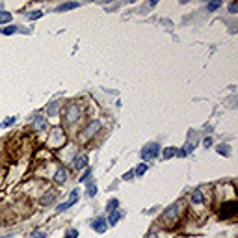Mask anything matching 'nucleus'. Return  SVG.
Here are the masks:
<instances>
[{
	"instance_id": "nucleus-9",
	"label": "nucleus",
	"mask_w": 238,
	"mask_h": 238,
	"mask_svg": "<svg viewBox=\"0 0 238 238\" xmlns=\"http://www.w3.org/2000/svg\"><path fill=\"white\" fill-rule=\"evenodd\" d=\"M74 8H78V2H65V4H60L58 8V11H67V9H74Z\"/></svg>"
},
{
	"instance_id": "nucleus-13",
	"label": "nucleus",
	"mask_w": 238,
	"mask_h": 238,
	"mask_svg": "<svg viewBox=\"0 0 238 238\" xmlns=\"http://www.w3.org/2000/svg\"><path fill=\"white\" fill-rule=\"evenodd\" d=\"M119 221V210H114V212H110V216H108V223H117Z\"/></svg>"
},
{
	"instance_id": "nucleus-1",
	"label": "nucleus",
	"mask_w": 238,
	"mask_h": 238,
	"mask_svg": "<svg viewBox=\"0 0 238 238\" xmlns=\"http://www.w3.org/2000/svg\"><path fill=\"white\" fill-rule=\"evenodd\" d=\"M180 210H183V205H180V203H175V205H171V207L164 212L162 220H164V221H177Z\"/></svg>"
},
{
	"instance_id": "nucleus-8",
	"label": "nucleus",
	"mask_w": 238,
	"mask_h": 238,
	"mask_svg": "<svg viewBox=\"0 0 238 238\" xmlns=\"http://www.w3.org/2000/svg\"><path fill=\"white\" fill-rule=\"evenodd\" d=\"M86 166H88V156L86 155L74 158V167H76V169H82V167H86Z\"/></svg>"
},
{
	"instance_id": "nucleus-2",
	"label": "nucleus",
	"mask_w": 238,
	"mask_h": 238,
	"mask_svg": "<svg viewBox=\"0 0 238 238\" xmlns=\"http://www.w3.org/2000/svg\"><path fill=\"white\" fill-rule=\"evenodd\" d=\"M158 153H160V145L153 142V143H147V145L143 147L142 156H143L145 160H153V158H156V156H158Z\"/></svg>"
},
{
	"instance_id": "nucleus-12",
	"label": "nucleus",
	"mask_w": 238,
	"mask_h": 238,
	"mask_svg": "<svg viewBox=\"0 0 238 238\" xmlns=\"http://www.w3.org/2000/svg\"><path fill=\"white\" fill-rule=\"evenodd\" d=\"M9 20H11V13L0 11V24H6V23H9Z\"/></svg>"
},
{
	"instance_id": "nucleus-11",
	"label": "nucleus",
	"mask_w": 238,
	"mask_h": 238,
	"mask_svg": "<svg viewBox=\"0 0 238 238\" xmlns=\"http://www.w3.org/2000/svg\"><path fill=\"white\" fill-rule=\"evenodd\" d=\"M192 203H193V205H201V203H203V193H201V190H195V192L192 193Z\"/></svg>"
},
{
	"instance_id": "nucleus-16",
	"label": "nucleus",
	"mask_w": 238,
	"mask_h": 238,
	"mask_svg": "<svg viewBox=\"0 0 238 238\" xmlns=\"http://www.w3.org/2000/svg\"><path fill=\"white\" fill-rule=\"evenodd\" d=\"M175 153H177V151H175V147H167V149L164 151V158L167 160V158H171L173 155H175Z\"/></svg>"
},
{
	"instance_id": "nucleus-25",
	"label": "nucleus",
	"mask_w": 238,
	"mask_h": 238,
	"mask_svg": "<svg viewBox=\"0 0 238 238\" xmlns=\"http://www.w3.org/2000/svg\"><path fill=\"white\" fill-rule=\"evenodd\" d=\"M89 177H91V167H89V169H86V173L82 175V179H80V180H82V183H86V180H88Z\"/></svg>"
},
{
	"instance_id": "nucleus-3",
	"label": "nucleus",
	"mask_w": 238,
	"mask_h": 238,
	"mask_svg": "<svg viewBox=\"0 0 238 238\" xmlns=\"http://www.w3.org/2000/svg\"><path fill=\"white\" fill-rule=\"evenodd\" d=\"M238 212V203L236 201H229V203H223L221 207V218L227 220V218H233V216Z\"/></svg>"
},
{
	"instance_id": "nucleus-15",
	"label": "nucleus",
	"mask_w": 238,
	"mask_h": 238,
	"mask_svg": "<svg viewBox=\"0 0 238 238\" xmlns=\"http://www.w3.org/2000/svg\"><path fill=\"white\" fill-rule=\"evenodd\" d=\"M71 205H74L73 201H67V203H61V205H58V208H56V210H58V212H64V210H67V208L71 207Z\"/></svg>"
},
{
	"instance_id": "nucleus-6",
	"label": "nucleus",
	"mask_w": 238,
	"mask_h": 238,
	"mask_svg": "<svg viewBox=\"0 0 238 238\" xmlns=\"http://www.w3.org/2000/svg\"><path fill=\"white\" fill-rule=\"evenodd\" d=\"M106 220L104 218H95L93 221H91V227L97 231V233H104V231H106Z\"/></svg>"
},
{
	"instance_id": "nucleus-19",
	"label": "nucleus",
	"mask_w": 238,
	"mask_h": 238,
	"mask_svg": "<svg viewBox=\"0 0 238 238\" xmlns=\"http://www.w3.org/2000/svg\"><path fill=\"white\" fill-rule=\"evenodd\" d=\"M218 153H220V155L229 156V145H218Z\"/></svg>"
},
{
	"instance_id": "nucleus-4",
	"label": "nucleus",
	"mask_w": 238,
	"mask_h": 238,
	"mask_svg": "<svg viewBox=\"0 0 238 238\" xmlns=\"http://www.w3.org/2000/svg\"><path fill=\"white\" fill-rule=\"evenodd\" d=\"M78 117H80V108L76 104H69L65 110V121L73 123V121H78Z\"/></svg>"
},
{
	"instance_id": "nucleus-18",
	"label": "nucleus",
	"mask_w": 238,
	"mask_h": 238,
	"mask_svg": "<svg viewBox=\"0 0 238 238\" xmlns=\"http://www.w3.org/2000/svg\"><path fill=\"white\" fill-rule=\"evenodd\" d=\"M15 32H17V28H15V26H6L4 30H2L4 36H11V34H15Z\"/></svg>"
},
{
	"instance_id": "nucleus-24",
	"label": "nucleus",
	"mask_w": 238,
	"mask_h": 238,
	"mask_svg": "<svg viewBox=\"0 0 238 238\" xmlns=\"http://www.w3.org/2000/svg\"><path fill=\"white\" fill-rule=\"evenodd\" d=\"M56 197V193L54 192H50V195L48 197H43V205H48V203H52V199Z\"/></svg>"
},
{
	"instance_id": "nucleus-21",
	"label": "nucleus",
	"mask_w": 238,
	"mask_h": 238,
	"mask_svg": "<svg viewBox=\"0 0 238 238\" xmlns=\"http://www.w3.org/2000/svg\"><path fill=\"white\" fill-rule=\"evenodd\" d=\"M30 238H47V234L43 233V231H34V233L30 234Z\"/></svg>"
},
{
	"instance_id": "nucleus-7",
	"label": "nucleus",
	"mask_w": 238,
	"mask_h": 238,
	"mask_svg": "<svg viewBox=\"0 0 238 238\" xmlns=\"http://www.w3.org/2000/svg\"><path fill=\"white\" fill-rule=\"evenodd\" d=\"M45 127H47V121H45L43 115H36V117H34V130L41 132V130H45Z\"/></svg>"
},
{
	"instance_id": "nucleus-23",
	"label": "nucleus",
	"mask_w": 238,
	"mask_h": 238,
	"mask_svg": "<svg viewBox=\"0 0 238 238\" xmlns=\"http://www.w3.org/2000/svg\"><path fill=\"white\" fill-rule=\"evenodd\" d=\"M220 6H221V2H212V4L207 6V9H208V11H214V9H218Z\"/></svg>"
},
{
	"instance_id": "nucleus-14",
	"label": "nucleus",
	"mask_w": 238,
	"mask_h": 238,
	"mask_svg": "<svg viewBox=\"0 0 238 238\" xmlns=\"http://www.w3.org/2000/svg\"><path fill=\"white\" fill-rule=\"evenodd\" d=\"M117 207H119V201H117V199H110V201H108V212L117 210Z\"/></svg>"
},
{
	"instance_id": "nucleus-28",
	"label": "nucleus",
	"mask_w": 238,
	"mask_h": 238,
	"mask_svg": "<svg viewBox=\"0 0 238 238\" xmlns=\"http://www.w3.org/2000/svg\"><path fill=\"white\" fill-rule=\"evenodd\" d=\"M13 123H15V117H8V119L2 123V127H9V125H13Z\"/></svg>"
},
{
	"instance_id": "nucleus-30",
	"label": "nucleus",
	"mask_w": 238,
	"mask_h": 238,
	"mask_svg": "<svg viewBox=\"0 0 238 238\" xmlns=\"http://www.w3.org/2000/svg\"><path fill=\"white\" fill-rule=\"evenodd\" d=\"M205 145H207V147H210V145H212V139H210V138H207V139H205Z\"/></svg>"
},
{
	"instance_id": "nucleus-17",
	"label": "nucleus",
	"mask_w": 238,
	"mask_h": 238,
	"mask_svg": "<svg viewBox=\"0 0 238 238\" xmlns=\"http://www.w3.org/2000/svg\"><path fill=\"white\" fill-rule=\"evenodd\" d=\"M147 167H149V164H142V166H138V169H136V175H138V177H142V175L147 171Z\"/></svg>"
},
{
	"instance_id": "nucleus-22",
	"label": "nucleus",
	"mask_w": 238,
	"mask_h": 238,
	"mask_svg": "<svg viewBox=\"0 0 238 238\" xmlns=\"http://www.w3.org/2000/svg\"><path fill=\"white\" fill-rule=\"evenodd\" d=\"M76 236H78V231H74V229H69L65 233V238H76Z\"/></svg>"
},
{
	"instance_id": "nucleus-10",
	"label": "nucleus",
	"mask_w": 238,
	"mask_h": 238,
	"mask_svg": "<svg viewBox=\"0 0 238 238\" xmlns=\"http://www.w3.org/2000/svg\"><path fill=\"white\" fill-rule=\"evenodd\" d=\"M65 179H67V171L65 169H58L54 175V180L56 183H65Z\"/></svg>"
},
{
	"instance_id": "nucleus-20",
	"label": "nucleus",
	"mask_w": 238,
	"mask_h": 238,
	"mask_svg": "<svg viewBox=\"0 0 238 238\" xmlns=\"http://www.w3.org/2000/svg\"><path fill=\"white\" fill-rule=\"evenodd\" d=\"M41 15H43L41 11H30V13H28V19H30V20H36V19H39Z\"/></svg>"
},
{
	"instance_id": "nucleus-31",
	"label": "nucleus",
	"mask_w": 238,
	"mask_h": 238,
	"mask_svg": "<svg viewBox=\"0 0 238 238\" xmlns=\"http://www.w3.org/2000/svg\"><path fill=\"white\" fill-rule=\"evenodd\" d=\"M149 238H156V234H155V233H151V234H149Z\"/></svg>"
},
{
	"instance_id": "nucleus-26",
	"label": "nucleus",
	"mask_w": 238,
	"mask_h": 238,
	"mask_svg": "<svg viewBox=\"0 0 238 238\" xmlns=\"http://www.w3.org/2000/svg\"><path fill=\"white\" fill-rule=\"evenodd\" d=\"M69 201H73V203L78 201V190H73V192H71V197H69Z\"/></svg>"
},
{
	"instance_id": "nucleus-5",
	"label": "nucleus",
	"mask_w": 238,
	"mask_h": 238,
	"mask_svg": "<svg viewBox=\"0 0 238 238\" xmlns=\"http://www.w3.org/2000/svg\"><path fill=\"white\" fill-rule=\"evenodd\" d=\"M99 128H101V121H97V119H95V121H91V123H89L86 128H84V132H82V134H84V138L88 139L89 136H93V134H95V132L99 130Z\"/></svg>"
},
{
	"instance_id": "nucleus-29",
	"label": "nucleus",
	"mask_w": 238,
	"mask_h": 238,
	"mask_svg": "<svg viewBox=\"0 0 238 238\" xmlns=\"http://www.w3.org/2000/svg\"><path fill=\"white\" fill-rule=\"evenodd\" d=\"M229 11H231V13H236V11H238V6H236V4H231V6H229Z\"/></svg>"
},
{
	"instance_id": "nucleus-27",
	"label": "nucleus",
	"mask_w": 238,
	"mask_h": 238,
	"mask_svg": "<svg viewBox=\"0 0 238 238\" xmlns=\"http://www.w3.org/2000/svg\"><path fill=\"white\" fill-rule=\"evenodd\" d=\"M97 193V186L95 184H89L88 186V195H95Z\"/></svg>"
}]
</instances>
